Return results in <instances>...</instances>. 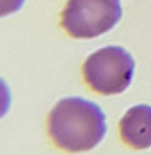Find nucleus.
Returning <instances> with one entry per match:
<instances>
[{
  "instance_id": "39448f33",
  "label": "nucleus",
  "mask_w": 151,
  "mask_h": 155,
  "mask_svg": "<svg viewBox=\"0 0 151 155\" xmlns=\"http://www.w3.org/2000/svg\"><path fill=\"white\" fill-rule=\"evenodd\" d=\"M10 103H12V95H10V89L6 85L4 81L0 79V119L8 113L10 109Z\"/></svg>"
},
{
  "instance_id": "7ed1b4c3",
  "label": "nucleus",
  "mask_w": 151,
  "mask_h": 155,
  "mask_svg": "<svg viewBox=\"0 0 151 155\" xmlns=\"http://www.w3.org/2000/svg\"><path fill=\"white\" fill-rule=\"evenodd\" d=\"M119 0H69L61 24L73 38H95L109 32L121 20Z\"/></svg>"
},
{
  "instance_id": "f03ea898",
  "label": "nucleus",
  "mask_w": 151,
  "mask_h": 155,
  "mask_svg": "<svg viewBox=\"0 0 151 155\" xmlns=\"http://www.w3.org/2000/svg\"><path fill=\"white\" fill-rule=\"evenodd\" d=\"M135 73V61L121 46L95 51L83 64L87 85L99 95H119L127 91Z\"/></svg>"
},
{
  "instance_id": "f257e3e1",
  "label": "nucleus",
  "mask_w": 151,
  "mask_h": 155,
  "mask_svg": "<svg viewBox=\"0 0 151 155\" xmlns=\"http://www.w3.org/2000/svg\"><path fill=\"white\" fill-rule=\"evenodd\" d=\"M48 137L67 153H83L97 147L107 133L105 113L99 105L83 97L61 99L48 113Z\"/></svg>"
},
{
  "instance_id": "423d86ee",
  "label": "nucleus",
  "mask_w": 151,
  "mask_h": 155,
  "mask_svg": "<svg viewBox=\"0 0 151 155\" xmlns=\"http://www.w3.org/2000/svg\"><path fill=\"white\" fill-rule=\"evenodd\" d=\"M24 0H0V16H8L14 14L22 8Z\"/></svg>"
},
{
  "instance_id": "20e7f679",
  "label": "nucleus",
  "mask_w": 151,
  "mask_h": 155,
  "mask_svg": "<svg viewBox=\"0 0 151 155\" xmlns=\"http://www.w3.org/2000/svg\"><path fill=\"white\" fill-rule=\"evenodd\" d=\"M119 135L131 149H149L151 147V107L135 105L119 121Z\"/></svg>"
}]
</instances>
